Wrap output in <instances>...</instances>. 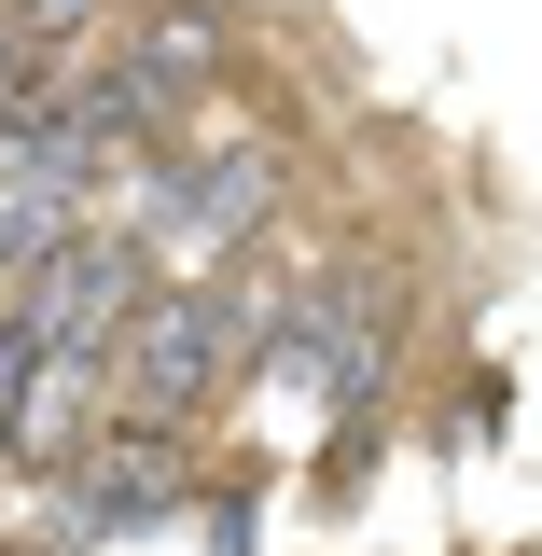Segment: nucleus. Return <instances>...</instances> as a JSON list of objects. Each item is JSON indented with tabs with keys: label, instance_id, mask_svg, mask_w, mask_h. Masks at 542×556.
Returning a JSON list of instances; mask_svg holds the SVG:
<instances>
[{
	"label": "nucleus",
	"instance_id": "nucleus-2",
	"mask_svg": "<svg viewBox=\"0 0 542 556\" xmlns=\"http://www.w3.org/2000/svg\"><path fill=\"white\" fill-rule=\"evenodd\" d=\"M98 376H112V417H153V431H196L237 376H251V334H237V306H223V278H153L126 306V334L98 348Z\"/></svg>",
	"mask_w": 542,
	"mask_h": 556
},
{
	"label": "nucleus",
	"instance_id": "nucleus-5",
	"mask_svg": "<svg viewBox=\"0 0 542 556\" xmlns=\"http://www.w3.org/2000/svg\"><path fill=\"white\" fill-rule=\"evenodd\" d=\"M223 42H237V28H223L209 0H167V14H139L126 42H112V70L139 84V112H153V126L181 139V112H196L209 84H223Z\"/></svg>",
	"mask_w": 542,
	"mask_h": 556
},
{
	"label": "nucleus",
	"instance_id": "nucleus-7",
	"mask_svg": "<svg viewBox=\"0 0 542 556\" xmlns=\"http://www.w3.org/2000/svg\"><path fill=\"white\" fill-rule=\"evenodd\" d=\"M0 28H14L28 56H84V28H98V0H0Z\"/></svg>",
	"mask_w": 542,
	"mask_h": 556
},
{
	"label": "nucleus",
	"instance_id": "nucleus-8",
	"mask_svg": "<svg viewBox=\"0 0 542 556\" xmlns=\"http://www.w3.org/2000/svg\"><path fill=\"white\" fill-rule=\"evenodd\" d=\"M28 376H42V334L0 306V431H14V404H28Z\"/></svg>",
	"mask_w": 542,
	"mask_h": 556
},
{
	"label": "nucleus",
	"instance_id": "nucleus-6",
	"mask_svg": "<svg viewBox=\"0 0 542 556\" xmlns=\"http://www.w3.org/2000/svg\"><path fill=\"white\" fill-rule=\"evenodd\" d=\"M98 417H112V376L42 348V376H28V404H14V431H0V445H14V459H84V431H98Z\"/></svg>",
	"mask_w": 542,
	"mask_h": 556
},
{
	"label": "nucleus",
	"instance_id": "nucleus-1",
	"mask_svg": "<svg viewBox=\"0 0 542 556\" xmlns=\"http://www.w3.org/2000/svg\"><path fill=\"white\" fill-rule=\"evenodd\" d=\"M278 195H292V167H278L265 139H237V153H139L126 167V208H112V237H126L153 278H209L237 265V251H265Z\"/></svg>",
	"mask_w": 542,
	"mask_h": 556
},
{
	"label": "nucleus",
	"instance_id": "nucleus-3",
	"mask_svg": "<svg viewBox=\"0 0 542 556\" xmlns=\"http://www.w3.org/2000/svg\"><path fill=\"white\" fill-rule=\"evenodd\" d=\"M181 501H196V445H181V431H153V417H98V431H84V459H70L56 543H126V529L181 515Z\"/></svg>",
	"mask_w": 542,
	"mask_h": 556
},
{
	"label": "nucleus",
	"instance_id": "nucleus-4",
	"mask_svg": "<svg viewBox=\"0 0 542 556\" xmlns=\"http://www.w3.org/2000/svg\"><path fill=\"white\" fill-rule=\"evenodd\" d=\"M139 292H153V265H139L126 237H112V223H70V237H56L28 278H14L0 306H14L28 334L56 348V362H98V348L126 334V306H139Z\"/></svg>",
	"mask_w": 542,
	"mask_h": 556
}]
</instances>
